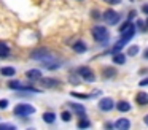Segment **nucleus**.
Listing matches in <instances>:
<instances>
[{
  "label": "nucleus",
  "mask_w": 148,
  "mask_h": 130,
  "mask_svg": "<svg viewBox=\"0 0 148 130\" xmlns=\"http://www.w3.org/2000/svg\"><path fill=\"white\" fill-rule=\"evenodd\" d=\"M134 33H135V27L132 24H129L127 27L124 29V30L121 32V38H119V41L115 44V48H113V52H118L119 49H121L124 44H127V41L131 40L132 37H134Z\"/></svg>",
  "instance_id": "1"
},
{
  "label": "nucleus",
  "mask_w": 148,
  "mask_h": 130,
  "mask_svg": "<svg viewBox=\"0 0 148 130\" xmlns=\"http://www.w3.org/2000/svg\"><path fill=\"white\" fill-rule=\"evenodd\" d=\"M92 37L96 38L97 41H100V43H105L107 40H108V30H107L105 27H102V25H96V27H92Z\"/></svg>",
  "instance_id": "2"
},
{
  "label": "nucleus",
  "mask_w": 148,
  "mask_h": 130,
  "mask_svg": "<svg viewBox=\"0 0 148 130\" xmlns=\"http://www.w3.org/2000/svg\"><path fill=\"white\" fill-rule=\"evenodd\" d=\"M13 111H14V114H16V116H29V114H34V113H35V108L30 106V105L21 103V105H16Z\"/></svg>",
  "instance_id": "3"
},
{
  "label": "nucleus",
  "mask_w": 148,
  "mask_h": 130,
  "mask_svg": "<svg viewBox=\"0 0 148 130\" xmlns=\"http://www.w3.org/2000/svg\"><path fill=\"white\" fill-rule=\"evenodd\" d=\"M102 18L105 19V22L108 25H115V24H118V21H119V14L116 11H113V10H107Z\"/></svg>",
  "instance_id": "4"
},
{
  "label": "nucleus",
  "mask_w": 148,
  "mask_h": 130,
  "mask_svg": "<svg viewBox=\"0 0 148 130\" xmlns=\"http://www.w3.org/2000/svg\"><path fill=\"white\" fill-rule=\"evenodd\" d=\"M78 73H80V76L84 79V81H89V82H92L94 79H96V75H94V71L89 68V67H80V70H78Z\"/></svg>",
  "instance_id": "5"
},
{
  "label": "nucleus",
  "mask_w": 148,
  "mask_h": 130,
  "mask_svg": "<svg viewBox=\"0 0 148 130\" xmlns=\"http://www.w3.org/2000/svg\"><path fill=\"white\" fill-rule=\"evenodd\" d=\"M113 106H115V103H113V100L110 97H103V98H100V101H99V108L102 111H110V110H113Z\"/></svg>",
  "instance_id": "6"
},
{
  "label": "nucleus",
  "mask_w": 148,
  "mask_h": 130,
  "mask_svg": "<svg viewBox=\"0 0 148 130\" xmlns=\"http://www.w3.org/2000/svg\"><path fill=\"white\" fill-rule=\"evenodd\" d=\"M46 57H49V54H48V51H46V49H37V51H34V52H32V59L45 60Z\"/></svg>",
  "instance_id": "7"
},
{
  "label": "nucleus",
  "mask_w": 148,
  "mask_h": 130,
  "mask_svg": "<svg viewBox=\"0 0 148 130\" xmlns=\"http://www.w3.org/2000/svg\"><path fill=\"white\" fill-rule=\"evenodd\" d=\"M26 76H27L29 79L40 81V79H42V71H40V70H29V71L26 73Z\"/></svg>",
  "instance_id": "8"
},
{
  "label": "nucleus",
  "mask_w": 148,
  "mask_h": 130,
  "mask_svg": "<svg viewBox=\"0 0 148 130\" xmlns=\"http://www.w3.org/2000/svg\"><path fill=\"white\" fill-rule=\"evenodd\" d=\"M135 100H137V103L142 105V106H143V105H148V94L147 92H138Z\"/></svg>",
  "instance_id": "9"
},
{
  "label": "nucleus",
  "mask_w": 148,
  "mask_h": 130,
  "mask_svg": "<svg viewBox=\"0 0 148 130\" xmlns=\"http://www.w3.org/2000/svg\"><path fill=\"white\" fill-rule=\"evenodd\" d=\"M10 56V46L3 41H0V57L3 59V57H8Z\"/></svg>",
  "instance_id": "10"
},
{
  "label": "nucleus",
  "mask_w": 148,
  "mask_h": 130,
  "mask_svg": "<svg viewBox=\"0 0 148 130\" xmlns=\"http://www.w3.org/2000/svg\"><path fill=\"white\" fill-rule=\"evenodd\" d=\"M115 127H116V129H119V130H126V129L131 127V122H129L127 119H119V120H116Z\"/></svg>",
  "instance_id": "11"
},
{
  "label": "nucleus",
  "mask_w": 148,
  "mask_h": 130,
  "mask_svg": "<svg viewBox=\"0 0 148 130\" xmlns=\"http://www.w3.org/2000/svg\"><path fill=\"white\" fill-rule=\"evenodd\" d=\"M72 48H73V51H77V52H84V51L88 49V46L84 44V41H75Z\"/></svg>",
  "instance_id": "12"
},
{
  "label": "nucleus",
  "mask_w": 148,
  "mask_h": 130,
  "mask_svg": "<svg viewBox=\"0 0 148 130\" xmlns=\"http://www.w3.org/2000/svg\"><path fill=\"white\" fill-rule=\"evenodd\" d=\"M70 110H72V111H75L77 114H80V116H83V114L86 113L84 106H81V105H78V103H70Z\"/></svg>",
  "instance_id": "13"
},
{
  "label": "nucleus",
  "mask_w": 148,
  "mask_h": 130,
  "mask_svg": "<svg viewBox=\"0 0 148 130\" xmlns=\"http://www.w3.org/2000/svg\"><path fill=\"white\" fill-rule=\"evenodd\" d=\"M113 62L118 63V65H123V63L126 62V56L123 52H115V56H113Z\"/></svg>",
  "instance_id": "14"
},
{
  "label": "nucleus",
  "mask_w": 148,
  "mask_h": 130,
  "mask_svg": "<svg viewBox=\"0 0 148 130\" xmlns=\"http://www.w3.org/2000/svg\"><path fill=\"white\" fill-rule=\"evenodd\" d=\"M116 110L121 111V113H127V111L131 110V105H129L127 101H123V100H121L118 105H116Z\"/></svg>",
  "instance_id": "15"
},
{
  "label": "nucleus",
  "mask_w": 148,
  "mask_h": 130,
  "mask_svg": "<svg viewBox=\"0 0 148 130\" xmlns=\"http://www.w3.org/2000/svg\"><path fill=\"white\" fill-rule=\"evenodd\" d=\"M42 81V84L45 86V87H54V86H58V81L53 78H46V79H40Z\"/></svg>",
  "instance_id": "16"
},
{
  "label": "nucleus",
  "mask_w": 148,
  "mask_h": 130,
  "mask_svg": "<svg viewBox=\"0 0 148 130\" xmlns=\"http://www.w3.org/2000/svg\"><path fill=\"white\" fill-rule=\"evenodd\" d=\"M0 73L3 76H13L14 73H16V70H14L13 67H3V68L0 70Z\"/></svg>",
  "instance_id": "17"
},
{
  "label": "nucleus",
  "mask_w": 148,
  "mask_h": 130,
  "mask_svg": "<svg viewBox=\"0 0 148 130\" xmlns=\"http://www.w3.org/2000/svg\"><path fill=\"white\" fill-rule=\"evenodd\" d=\"M43 120H45L46 124H53L56 120V114L54 113H45L43 114Z\"/></svg>",
  "instance_id": "18"
},
{
  "label": "nucleus",
  "mask_w": 148,
  "mask_h": 130,
  "mask_svg": "<svg viewBox=\"0 0 148 130\" xmlns=\"http://www.w3.org/2000/svg\"><path fill=\"white\" fill-rule=\"evenodd\" d=\"M116 75V71L113 68H105L103 70V76H105V78H110V76H115Z\"/></svg>",
  "instance_id": "19"
},
{
  "label": "nucleus",
  "mask_w": 148,
  "mask_h": 130,
  "mask_svg": "<svg viewBox=\"0 0 148 130\" xmlns=\"http://www.w3.org/2000/svg\"><path fill=\"white\" fill-rule=\"evenodd\" d=\"M127 54H129V56H135V54H138V46H137V44L129 48V49H127Z\"/></svg>",
  "instance_id": "20"
},
{
  "label": "nucleus",
  "mask_w": 148,
  "mask_h": 130,
  "mask_svg": "<svg viewBox=\"0 0 148 130\" xmlns=\"http://www.w3.org/2000/svg\"><path fill=\"white\" fill-rule=\"evenodd\" d=\"M61 117H62V120H64V122H69V120L72 119V114L69 113V111H64V113L61 114Z\"/></svg>",
  "instance_id": "21"
},
{
  "label": "nucleus",
  "mask_w": 148,
  "mask_h": 130,
  "mask_svg": "<svg viewBox=\"0 0 148 130\" xmlns=\"http://www.w3.org/2000/svg\"><path fill=\"white\" fill-rule=\"evenodd\" d=\"M91 125V122L88 119H81L80 122H78V127H80V129H84V127H89Z\"/></svg>",
  "instance_id": "22"
},
{
  "label": "nucleus",
  "mask_w": 148,
  "mask_h": 130,
  "mask_svg": "<svg viewBox=\"0 0 148 130\" xmlns=\"http://www.w3.org/2000/svg\"><path fill=\"white\" fill-rule=\"evenodd\" d=\"M8 87H10V89H18V91H19L21 82H18V81H11L10 84H8Z\"/></svg>",
  "instance_id": "23"
},
{
  "label": "nucleus",
  "mask_w": 148,
  "mask_h": 130,
  "mask_svg": "<svg viewBox=\"0 0 148 130\" xmlns=\"http://www.w3.org/2000/svg\"><path fill=\"white\" fill-rule=\"evenodd\" d=\"M3 129H11V130H13L14 125H13V124H0V130H3Z\"/></svg>",
  "instance_id": "24"
},
{
  "label": "nucleus",
  "mask_w": 148,
  "mask_h": 130,
  "mask_svg": "<svg viewBox=\"0 0 148 130\" xmlns=\"http://www.w3.org/2000/svg\"><path fill=\"white\" fill-rule=\"evenodd\" d=\"M8 106V100H5V98H2L0 100V110H3V108Z\"/></svg>",
  "instance_id": "25"
},
{
  "label": "nucleus",
  "mask_w": 148,
  "mask_h": 130,
  "mask_svg": "<svg viewBox=\"0 0 148 130\" xmlns=\"http://www.w3.org/2000/svg\"><path fill=\"white\" fill-rule=\"evenodd\" d=\"M138 86H142V87H143V86H148V78H145V79H142L140 82H138Z\"/></svg>",
  "instance_id": "26"
},
{
  "label": "nucleus",
  "mask_w": 148,
  "mask_h": 130,
  "mask_svg": "<svg viewBox=\"0 0 148 130\" xmlns=\"http://www.w3.org/2000/svg\"><path fill=\"white\" fill-rule=\"evenodd\" d=\"M107 3H112V5H116V3H119V0H105Z\"/></svg>",
  "instance_id": "27"
},
{
  "label": "nucleus",
  "mask_w": 148,
  "mask_h": 130,
  "mask_svg": "<svg viewBox=\"0 0 148 130\" xmlns=\"http://www.w3.org/2000/svg\"><path fill=\"white\" fill-rule=\"evenodd\" d=\"M142 11H143L145 14H148V5H143V6H142Z\"/></svg>",
  "instance_id": "28"
},
{
  "label": "nucleus",
  "mask_w": 148,
  "mask_h": 130,
  "mask_svg": "<svg viewBox=\"0 0 148 130\" xmlns=\"http://www.w3.org/2000/svg\"><path fill=\"white\" fill-rule=\"evenodd\" d=\"M92 18H97V19H99V18H100V16H99V11H97V13L92 11Z\"/></svg>",
  "instance_id": "29"
},
{
  "label": "nucleus",
  "mask_w": 148,
  "mask_h": 130,
  "mask_svg": "<svg viewBox=\"0 0 148 130\" xmlns=\"http://www.w3.org/2000/svg\"><path fill=\"white\" fill-rule=\"evenodd\" d=\"M143 57H145V59H148V48L145 49V54H143Z\"/></svg>",
  "instance_id": "30"
},
{
  "label": "nucleus",
  "mask_w": 148,
  "mask_h": 130,
  "mask_svg": "<svg viewBox=\"0 0 148 130\" xmlns=\"http://www.w3.org/2000/svg\"><path fill=\"white\" fill-rule=\"evenodd\" d=\"M143 122H145V124H147V125H148V114H147V116L143 117Z\"/></svg>",
  "instance_id": "31"
},
{
  "label": "nucleus",
  "mask_w": 148,
  "mask_h": 130,
  "mask_svg": "<svg viewBox=\"0 0 148 130\" xmlns=\"http://www.w3.org/2000/svg\"><path fill=\"white\" fill-rule=\"evenodd\" d=\"M147 27H148V18H147Z\"/></svg>",
  "instance_id": "32"
}]
</instances>
